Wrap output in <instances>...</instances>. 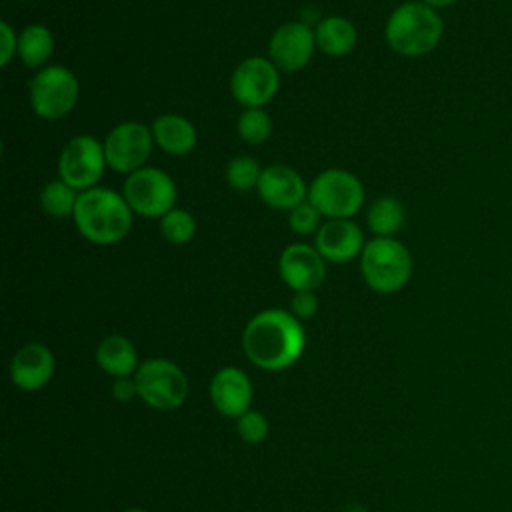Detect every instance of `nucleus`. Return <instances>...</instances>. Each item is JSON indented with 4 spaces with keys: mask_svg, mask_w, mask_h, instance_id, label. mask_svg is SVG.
Wrapping results in <instances>:
<instances>
[{
    "mask_svg": "<svg viewBox=\"0 0 512 512\" xmlns=\"http://www.w3.org/2000/svg\"><path fill=\"white\" fill-rule=\"evenodd\" d=\"M242 346L252 364L262 370H284L304 352L306 334L300 320L280 308L256 314L244 328Z\"/></svg>",
    "mask_w": 512,
    "mask_h": 512,
    "instance_id": "1",
    "label": "nucleus"
},
{
    "mask_svg": "<svg viewBox=\"0 0 512 512\" xmlns=\"http://www.w3.org/2000/svg\"><path fill=\"white\" fill-rule=\"evenodd\" d=\"M72 218L78 232L94 244L120 242L132 226V210L124 196L98 186L78 194Z\"/></svg>",
    "mask_w": 512,
    "mask_h": 512,
    "instance_id": "2",
    "label": "nucleus"
},
{
    "mask_svg": "<svg viewBox=\"0 0 512 512\" xmlns=\"http://www.w3.org/2000/svg\"><path fill=\"white\" fill-rule=\"evenodd\" d=\"M442 30V18L432 6L424 2H404L390 14L384 36L394 52L416 58L438 46Z\"/></svg>",
    "mask_w": 512,
    "mask_h": 512,
    "instance_id": "3",
    "label": "nucleus"
},
{
    "mask_svg": "<svg viewBox=\"0 0 512 512\" xmlns=\"http://www.w3.org/2000/svg\"><path fill=\"white\" fill-rule=\"evenodd\" d=\"M360 270L366 284L382 294L400 290L412 272V256L408 248L390 238H374L364 244L360 254Z\"/></svg>",
    "mask_w": 512,
    "mask_h": 512,
    "instance_id": "4",
    "label": "nucleus"
},
{
    "mask_svg": "<svg viewBox=\"0 0 512 512\" xmlns=\"http://www.w3.org/2000/svg\"><path fill=\"white\" fill-rule=\"evenodd\" d=\"M134 382L138 388V398L148 406L170 412L184 404L188 396V378L170 360L152 358L138 366L134 372Z\"/></svg>",
    "mask_w": 512,
    "mask_h": 512,
    "instance_id": "5",
    "label": "nucleus"
},
{
    "mask_svg": "<svg viewBox=\"0 0 512 512\" xmlns=\"http://www.w3.org/2000/svg\"><path fill=\"white\" fill-rule=\"evenodd\" d=\"M308 202L330 220L350 218L362 208L364 188L352 172L330 168L312 180L308 188Z\"/></svg>",
    "mask_w": 512,
    "mask_h": 512,
    "instance_id": "6",
    "label": "nucleus"
},
{
    "mask_svg": "<svg viewBox=\"0 0 512 512\" xmlns=\"http://www.w3.org/2000/svg\"><path fill=\"white\" fill-rule=\"evenodd\" d=\"M32 110L46 120L66 116L78 100V80L64 66H46L28 84Z\"/></svg>",
    "mask_w": 512,
    "mask_h": 512,
    "instance_id": "7",
    "label": "nucleus"
},
{
    "mask_svg": "<svg viewBox=\"0 0 512 512\" xmlns=\"http://www.w3.org/2000/svg\"><path fill=\"white\" fill-rule=\"evenodd\" d=\"M122 196L132 212L146 218H162L174 208L176 184L158 168H140L128 174Z\"/></svg>",
    "mask_w": 512,
    "mask_h": 512,
    "instance_id": "8",
    "label": "nucleus"
},
{
    "mask_svg": "<svg viewBox=\"0 0 512 512\" xmlns=\"http://www.w3.org/2000/svg\"><path fill=\"white\" fill-rule=\"evenodd\" d=\"M106 164L104 144H100L94 136L82 134L64 146L58 158V174L60 180H64L76 192H86L96 188Z\"/></svg>",
    "mask_w": 512,
    "mask_h": 512,
    "instance_id": "9",
    "label": "nucleus"
},
{
    "mask_svg": "<svg viewBox=\"0 0 512 512\" xmlns=\"http://www.w3.org/2000/svg\"><path fill=\"white\" fill-rule=\"evenodd\" d=\"M154 136L140 122H122L114 126L104 142L106 162L116 172L132 174L144 166L152 152Z\"/></svg>",
    "mask_w": 512,
    "mask_h": 512,
    "instance_id": "10",
    "label": "nucleus"
},
{
    "mask_svg": "<svg viewBox=\"0 0 512 512\" xmlns=\"http://www.w3.org/2000/svg\"><path fill=\"white\" fill-rule=\"evenodd\" d=\"M278 70L268 58L252 56L242 60L230 80L234 98L246 108H262L278 90Z\"/></svg>",
    "mask_w": 512,
    "mask_h": 512,
    "instance_id": "11",
    "label": "nucleus"
},
{
    "mask_svg": "<svg viewBox=\"0 0 512 512\" xmlns=\"http://www.w3.org/2000/svg\"><path fill=\"white\" fill-rule=\"evenodd\" d=\"M314 46L316 38L306 22H286L274 30L268 42V54L276 68L296 72L310 62Z\"/></svg>",
    "mask_w": 512,
    "mask_h": 512,
    "instance_id": "12",
    "label": "nucleus"
},
{
    "mask_svg": "<svg viewBox=\"0 0 512 512\" xmlns=\"http://www.w3.org/2000/svg\"><path fill=\"white\" fill-rule=\"evenodd\" d=\"M280 276L294 292H314L322 286L326 268L324 258L316 248L306 244H292L280 254Z\"/></svg>",
    "mask_w": 512,
    "mask_h": 512,
    "instance_id": "13",
    "label": "nucleus"
},
{
    "mask_svg": "<svg viewBox=\"0 0 512 512\" xmlns=\"http://www.w3.org/2000/svg\"><path fill=\"white\" fill-rule=\"evenodd\" d=\"M256 190L262 202L276 210H292L308 196L300 174L284 164H272L264 168Z\"/></svg>",
    "mask_w": 512,
    "mask_h": 512,
    "instance_id": "14",
    "label": "nucleus"
},
{
    "mask_svg": "<svg viewBox=\"0 0 512 512\" xmlns=\"http://www.w3.org/2000/svg\"><path fill=\"white\" fill-rule=\"evenodd\" d=\"M318 254L334 264H344L364 250V234L350 218H334L324 222L316 232Z\"/></svg>",
    "mask_w": 512,
    "mask_h": 512,
    "instance_id": "15",
    "label": "nucleus"
},
{
    "mask_svg": "<svg viewBox=\"0 0 512 512\" xmlns=\"http://www.w3.org/2000/svg\"><path fill=\"white\" fill-rule=\"evenodd\" d=\"M54 374V356L48 346L30 342L22 346L10 362V378L24 392L40 390Z\"/></svg>",
    "mask_w": 512,
    "mask_h": 512,
    "instance_id": "16",
    "label": "nucleus"
},
{
    "mask_svg": "<svg viewBox=\"0 0 512 512\" xmlns=\"http://www.w3.org/2000/svg\"><path fill=\"white\" fill-rule=\"evenodd\" d=\"M210 398L222 416L240 418L250 408L252 384L240 368L228 366L214 374L210 384Z\"/></svg>",
    "mask_w": 512,
    "mask_h": 512,
    "instance_id": "17",
    "label": "nucleus"
},
{
    "mask_svg": "<svg viewBox=\"0 0 512 512\" xmlns=\"http://www.w3.org/2000/svg\"><path fill=\"white\" fill-rule=\"evenodd\" d=\"M154 142L172 156L188 154L196 144V130L190 120L178 114L158 116L152 124Z\"/></svg>",
    "mask_w": 512,
    "mask_h": 512,
    "instance_id": "18",
    "label": "nucleus"
},
{
    "mask_svg": "<svg viewBox=\"0 0 512 512\" xmlns=\"http://www.w3.org/2000/svg\"><path fill=\"white\" fill-rule=\"evenodd\" d=\"M96 360L100 368L114 378H126L138 370V354L134 344L120 334H110L100 340Z\"/></svg>",
    "mask_w": 512,
    "mask_h": 512,
    "instance_id": "19",
    "label": "nucleus"
},
{
    "mask_svg": "<svg viewBox=\"0 0 512 512\" xmlns=\"http://www.w3.org/2000/svg\"><path fill=\"white\" fill-rule=\"evenodd\" d=\"M316 46L328 56H346L356 46V28L342 16H330L318 22L314 30Z\"/></svg>",
    "mask_w": 512,
    "mask_h": 512,
    "instance_id": "20",
    "label": "nucleus"
},
{
    "mask_svg": "<svg viewBox=\"0 0 512 512\" xmlns=\"http://www.w3.org/2000/svg\"><path fill=\"white\" fill-rule=\"evenodd\" d=\"M52 50V32L42 24H30L18 36V56L28 68H40L46 64Z\"/></svg>",
    "mask_w": 512,
    "mask_h": 512,
    "instance_id": "21",
    "label": "nucleus"
},
{
    "mask_svg": "<svg viewBox=\"0 0 512 512\" xmlns=\"http://www.w3.org/2000/svg\"><path fill=\"white\" fill-rule=\"evenodd\" d=\"M366 222L370 232L376 234V238H390L404 224V208L392 196L376 198L368 208Z\"/></svg>",
    "mask_w": 512,
    "mask_h": 512,
    "instance_id": "22",
    "label": "nucleus"
},
{
    "mask_svg": "<svg viewBox=\"0 0 512 512\" xmlns=\"http://www.w3.org/2000/svg\"><path fill=\"white\" fill-rule=\"evenodd\" d=\"M78 202V194L72 186H68L64 180H54L48 182L42 188L40 194V204L42 210L52 216V218H66V216H74V208Z\"/></svg>",
    "mask_w": 512,
    "mask_h": 512,
    "instance_id": "23",
    "label": "nucleus"
},
{
    "mask_svg": "<svg viewBox=\"0 0 512 512\" xmlns=\"http://www.w3.org/2000/svg\"><path fill=\"white\" fill-rule=\"evenodd\" d=\"M272 132L270 114L262 108H246L238 118V134L248 144H262Z\"/></svg>",
    "mask_w": 512,
    "mask_h": 512,
    "instance_id": "24",
    "label": "nucleus"
},
{
    "mask_svg": "<svg viewBox=\"0 0 512 512\" xmlns=\"http://www.w3.org/2000/svg\"><path fill=\"white\" fill-rule=\"evenodd\" d=\"M160 230L168 242L186 244L196 232V222L190 212L182 208H172L160 218Z\"/></svg>",
    "mask_w": 512,
    "mask_h": 512,
    "instance_id": "25",
    "label": "nucleus"
},
{
    "mask_svg": "<svg viewBox=\"0 0 512 512\" xmlns=\"http://www.w3.org/2000/svg\"><path fill=\"white\" fill-rule=\"evenodd\" d=\"M260 174H262V170H260L258 162L250 156H236L230 160V164L226 168L228 184L240 192H248V190L256 188Z\"/></svg>",
    "mask_w": 512,
    "mask_h": 512,
    "instance_id": "26",
    "label": "nucleus"
},
{
    "mask_svg": "<svg viewBox=\"0 0 512 512\" xmlns=\"http://www.w3.org/2000/svg\"><path fill=\"white\" fill-rule=\"evenodd\" d=\"M238 436L248 444H260L268 436V420L258 410H248L238 418Z\"/></svg>",
    "mask_w": 512,
    "mask_h": 512,
    "instance_id": "27",
    "label": "nucleus"
},
{
    "mask_svg": "<svg viewBox=\"0 0 512 512\" xmlns=\"http://www.w3.org/2000/svg\"><path fill=\"white\" fill-rule=\"evenodd\" d=\"M320 212L310 204V202H302L298 204L296 208L290 210V218H288V224L290 228L300 234V236H306V234H312V232H318L320 228Z\"/></svg>",
    "mask_w": 512,
    "mask_h": 512,
    "instance_id": "28",
    "label": "nucleus"
},
{
    "mask_svg": "<svg viewBox=\"0 0 512 512\" xmlns=\"http://www.w3.org/2000/svg\"><path fill=\"white\" fill-rule=\"evenodd\" d=\"M318 310V298L314 292H296L292 298V314L298 320H308Z\"/></svg>",
    "mask_w": 512,
    "mask_h": 512,
    "instance_id": "29",
    "label": "nucleus"
},
{
    "mask_svg": "<svg viewBox=\"0 0 512 512\" xmlns=\"http://www.w3.org/2000/svg\"><path fill=\"white\" fill-rule=\"evenodd\" d=\"M0 36H2V56H0V64L8 66V62L12 60L14 52L18 50V38L14 34V30L10 28L8 22H0Z\"/></svg>",
    "mask_w": 512,
    "mask_h": 512,
    "instance_id": "30",
    "label": "nucleus"
},
{
    "mask_svg": "<svg viewBox=\"0 0 512 512\" xmlns=\"http://www.w3.org/2000/svg\"><path fill=\"white\" fill-rule=\"evenodd\" d=\"M112 396H114L118 402H130L134 396H138L136 382L130 380L128 376H126V378H116V382H114V386H112Z\"/></svg>",
    "mask_w": 512,
    "mask_h": 512,
    "instance_id": "31",
    "label": "nucleus"
},
{
    "mask_svg": "<svg viewBox=\"0 0 512 512\" xmlns=\"http://www.w3.org/2000/svg\"><path fill=\"white\" fill-rule=\"evenodd\" d=\"M420 2H424V4H428V6H432V8H444V6L454 4L456 0H420Z\"/></svg>",
    "mask_w": 512,
    "mask_h": 512,
    "instance_id": "32",
    "label": "nucleus"
},
{
    "mask_svg": "<svg viewBox=\"0 0 512 512\" xmlns=\"http://www.w3.org/2000/svg\"><path fill=\"white\" fill-rule=\"evenodd\" d=\"M124 512H146V510H142V508H128V510H124Z\"/></svg>",
    "mask_w": 512,
    "mask_h": 512,
    "instance_id": "33",
    "label": "nucleus"
}]
</instances>
